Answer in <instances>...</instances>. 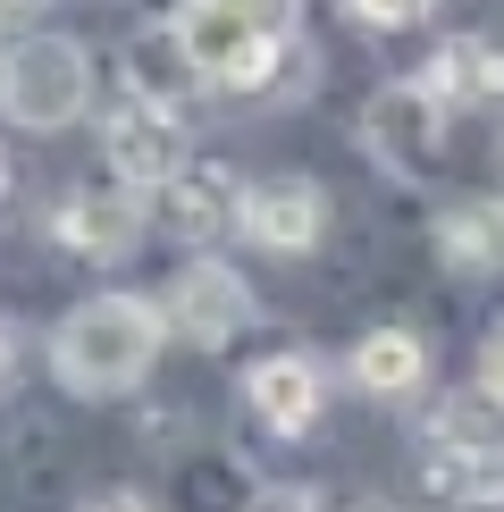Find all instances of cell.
Returning <instances> with one entry per match:
<instances>
[{
  "mask_svg": "<svg viewBox=\"0 0 504 512\" xmlns=\"http://www.w3.org/2000/svg\"><path fill=\"white\" fill-rule=\"evenodd\" d=\"M294 34H303V0H177V26H168L194 84H219V93L286 84Z\"/></svg>",
  "mask_w": 504,
  "mask_h": 512,
  "instance_id": "6da1fadb",
  "label": "cell"
},
{
  "mask_svg": "<svg viewBox=\"0 0 504 512\" xmlns=\"http://www.w3.org/2000/svg\"><path fill=\"white\" fill-rule=\"evenodd\" d=\"M160 345H168V319L152 294H84L51 328V378L84 403H110L152 378Z\"/></svg>",
  "mask_w": 504,
  "mask_h": 512,
  "instance_id": "7a4b0ae2",
  "label": "cell"
},
{
  "mask_svg": "<svg viewBox=\"0 0 504 512\" xmlns=\"http://www.w3.org/2000/svg\"><path fill=\"white\" fill-rule=\"evenodd\" d=\"M93 110V59L76 34H17L0 51V118L26 135H59Z\"/></svg>",
  "mask_w": 504,
  "mask_h": 512,
  "instance_id": "3957f363",
  "label": "cell"
},
{
  "mask_svg": "<svg viewBox=\"0 0 504 512\" xmlns=\"http://www.w3.org/2000/svg\"><path fill=\"white\" fill-rule=\"evenodd\" d=\"M101 160H110L118 185H135L143 202L160 194L168 177H177L185 160H194V135H185V110L160 93H126L110 118H101Z\"/></svg>",
  "mask_w": 504,
  "mask_h": 512,
  "instance_id": "277c9868",
  "label": "cell"
},
{
  "mask_svg": "<svg viewBox=\"0 0 504 512\" xmlns=\"http://www.w3.org/2000/svg\"><path fill=\"white\" fill-rule=\"evenodd\" d=\"M252 286H244V269H227V261H210V252H194L177 277H168V294H160V319H168V336L177 345H194V353H219V345H236V336L252 328Z\"/></svg>",
  "mask_w": 504,
  "mask_h": 512,
  "instance_id": "5b68a950",
  "label": "cell"
},
{
  "mask_svg": "<svg viewBox=\"0 0 504 512\" xmlns=\"http://www.w3.org/2000/svg\"><path fill=\"white\" fill-rule=\"evenodd\" d=\"M362 152L387 168V177H429L437 152H446V110H437V93L429 84H387V93H370V110H362Z\"/></svg>",
  "mask_w": 504,
  "mask_h": 512,
  "instance_id": "8992f818",
  "label": "cell"
},
{
  "mask_svg": "<svg viewBox=\"0 0 504 512\" xmlns=\"http://www.w3.org/2000/svg\"><path fill=\"white\" fill-rule=\"evenodd\" d=\"M236 227H244L252 252H278V261L320 252V236H328V194H320V177H252L244 202H236Z\"/></svg>",
  "mask_w": 504,
  "mask_h": 512,
  "instance_id": "52a82bcc",
  "label": "cell"
},
{
  "mask_svg": "<svg viewBox=\"0 0 504 512\" xmlns=\"http://www.w3.org/2000/svg\"><path fill=\"white\" fill-rule=\"evenodd\" d=\"M143 227H152V202L135 194V185H76L68 202L51 210V236L76 252V261H126V252L143 244Z\"/></svg>",
  "mask_w": 504,
  "mask_h": 512,
  "instance_id": "ba28073f",
  "label": "cell"
},
{
  "mask_svg": "<svg viewBox=\"0 0 504 512\" xmlns=\"http://www.w3.org/2000/svg\"><path fill=\"white\" fill-rule=\"evenodd\" d=\"M244 403H252V420H261L269 437H303V429H320V412H328V378H320L311 353H261L244 370Z\"/></svg>",
  "mask_w": 504,
  "mask_h": 512,
  "instance_id": "9c48e42d",
  "label": "cell"
},
{
  "mask_svg": "<svg viewBox=\"0 0 504 512\" xmlns=\"http://www.w3.org/2000/svg\"><path fill=\"white\" fill-rule=\"evenodd\" d=\"M236 202H244V185L227 177L219 160H185L177 177L152 194V219H160L177 244H210V236H227V227H236Z\"/></svg>",
  "mask_w": 504,
  "mask_h": 512,
  "instance_id": "30bf717a",
  "label": "cell"
},
{
  "mask_svg": "<svg viewBox=\"0 0 504 512\" xmlns=\"http://www.w3.org/2000/svg\"><path fill=\"white\" fill-rule=\"evenodd\" d=\"M345 370H353V387L378 395V403H404L429 387V336H412V328H370L362 345L345 353Z\"/></svg>",
  "mask_w": 504,
  "mask_h": 512,
  "instance_id": "8fae6325",
  "label": "cell"
},
{
  "mask_svg": "<svg viewBox=\"0 0 504 512\" xmlns=\"http://www.w3.org/2000/svg\"><path fill=\"white\" fill-rule=\"evenodd\" d=\"M437 93V110H488V101H504V51L479 34H454L446 51L429 59V76H420Z\"/></svg>",
  "mask_w": 504,
  "mask_h": 512,
  "instance_id": "7c38bea8",
  "label": "cell"
},
{
  "mask_svg": "<svg viewBox=\"0 0 504 512\" xmlns=\"http://www.w3.org/2000/svg\"><path fill=\"white\" fill-rule=\"evenodd\" d=\"M429 479H437V496H454L471 512H504V429L462 437V445H429Z\"/></svg>",
  "mask_w": 504,
  "mask_h": 512,
  "instance_id": "4fadbf2b",
  "label": "cell"
},
{
  "mask_svg": "<svg viewBox=\"0 0 504 512\" xmlns=\"http://www.w3.org/2000/svg\"><path fill=\"white\" fill-rule=\"evenodd\" d=\"M437 252H446V269H462V277L504 269V202H496V194L454 202L446 219H437Z\"/></svg>",
  "mask_w": 504,
  "mask_h": 512,
  "instance_id": "5bb4252c",
  "label": "cell"
},
{
  "mask_svg": "<svg viewBox=\"0 0 504 512\" xmlns=\"http://www.w3.org/2000/svg\"><path fill=\"white\" fill-rule=\"evenodd\" d=\"M429 9H437V0H345V17H353V26H370V34H404Z\"/></svg>",
  "mask_w": 504,
  "mask_h": 512,
  "instance_id": "9a60e30c",
  "label": "cell"
},
{
  "mask_svg": "<svg viewBox=\"0 0 504 512\" xmlns=\"http://www.w3.org/2000/svg\"><path fill=\"white\" fill-rule=\"evenodd\" d=\"M479 395H488L496 412H504V319L488 328V345H479Z\"/></svg>",
  "mask_w": 504,
  "mask_h": 512,
  "instance_id": "2e32d148",
  "label": "cell"
},
{
  "mask_svg": "<svg viewBox=\"0 0 504 512\" xmlns=\"http://www.w3.org/2000/svg\"><path fill=\"white\" fill-rule=\"evenodd\" d=\"M244 512H320V504H311L303 487H261V496H252Z\"/></svg>",
  "mask_w": 504,
  "mask_h": 512,
  "instance_id": "e0dca14e",
  "label": "cell"
},
{
  "mask_svg": "<svg viewBox=\"0 0 504 512\" xmlns=\"http://www.w3.org/2000/svg\"><path fill=\"white\" fill-rule=\"evenodd\" d=\"M84 512H152V504H143V496H93Z\"/></svg>",
  "mask_w": 504,
  "mask_h": 512,
  "instance_id": "ac0fdd59",
  "label": "cell"
},
{
  "mask_svg": "<svg viewBox=\"0 0 504 512\" xmlns=\"http://www.w3.org/2000/svg\"><path fill=\"white\" fill-rule=\"evenodd\" d=\"M34 9H42V0H0V26H26Z\"/></svg>",
  "mask_w": 504,
  "mask_h": 512,
  "instance_id": "d6986e66",
  "label": "cell"
},
{
  "mask_svg": "<svg viewBox=\"0 0 504 512\" xmlns=\"http://www.w3.org/2000/svg\"><path fill=\"white\" fill-rule=\"evenodd\" d=\"M9 185H17V168H9V143H0V202H9Z\"/></svg>",
  "mask_w": 504,
  "mask_h": 512,
  "instance_id": "ffe728a7",
  "label": "cell"
},
{
  "mask_svg": "<svg viewBox=\"0 0 504 512\" xmlns=\"http://www.w3.org/2000/svg\"><path fill=\"white\" fill-rule=\"evenodd\" d=\"M9 361H17V353H9V328H0V378H9Z\"/></svg>",
  "mask_w": 504,
  "mask_h": 512,
  "instance_id": "44dd1931",
  "label": "cell"
},
{
  "mask_svg": "<svg viewBox=\"0 0 504 512\" xmlns=\"http://www.w3.org/2000/svg\"><path fill=\"white\" fill-rule=\"evenodd\" d=\"M362 512H387V504H362Z\"/></svg>",
  "mask_w": 504,
  "mask_h": 512,
  "instance_id": "7402d4cb",
  "label": "cell"
}]
</instances>
